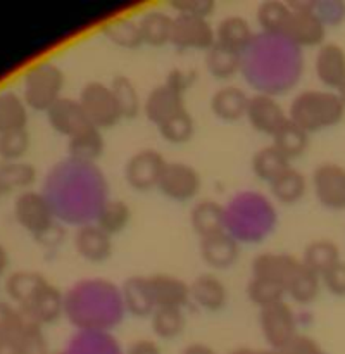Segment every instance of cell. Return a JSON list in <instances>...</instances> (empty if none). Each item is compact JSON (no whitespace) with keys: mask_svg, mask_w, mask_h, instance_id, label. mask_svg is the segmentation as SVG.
I'll list each match as a JSON object with an SVG mask.
<instances>
[{"mask_svg":"<svg viewBox=\"0 0 345 354\" xmlns=\"http://www.w3.org/2000/svg\"><path fill=\"white\" fill-rule=\"evenodd\" d=\"M43 194L55 216L66 223H93L107 203V182L95 165L62 161L48 171Z\"/></svg>","mask_w":345,"mask_h":354,"instance_id":"6da1fadb","label":"cell"},{"mask_svg":"<svg viewBox=\"0 0 345 354\" xmlns=\"http://www.w3.org/2000/svg\"><path fill=\"white\" fill-rule=\"evenodd\" d=\"M241 73L259 93L288 90L302 73L300 48L286 37L259 35L241 54Z\"/></svg>","mask_w":345,"mask_h":354,"instance_id":"7a4b0ae2","label":"cell"},{"mask_svg":"<svg viewBox=\"0 0 345 354\" xmlns=\"http://www.w3.org/2000/svg\"><path fill=\"white\" fill-rule=\"evenodd\" d=\"M124 311L121 289L107 280H81L64 294L66 318L81 330L106 332L121 324Z\"/></svg>","mask_w":345,"mask_h":354,"instance_id":"3957f363","label":"cell"},{"mask_svg":"<svg viewBox=\"0 0 345 354\" xmlns=\"http://www.w3.org/2000/svg\"><path fill=\"white\" fill-rule=\"evenodd\" d=\"M276 225V211L259 192H240L226 206V232L238 242H259Z\"/></svg>","mask_w":345,"mask_h":354,"instance_id":"277c9868","label":"cell"},{"mask_svg":"<svg viewBox=\"0 0 345 354\" xmlns=\"http://www.w3.org/2000/svg\"><path fill=\"white\" fill-rule=\"evenodd\" d=\"M286 111L288 120L309 135L335 127L345 116L344 102L331 90H304L293 97Z\"/></svg>","mask_w":345,"mask_h":354,"instance_id":"5b68a950","label":"cell"},{"mask_svg":"<svg viewBox=\"0 0 345 354\" xmlns=\"http://www.w3.org/2000/svg\"><path fill=\"white\" fill-rule=\"evenodd\" d=\"M66 76L57 64L41 61L30 66L23 76V99L33 111L47 113L62 97Z\"/></svg>","mask_w":345,"mask_h":354,"instance_id":"8992f818","label":"cell"},{"mask_svg":"<svg viewBox=\"0 0 345 354\" xmlns=\"http://www.w3.org/2000/svg\"><path fill=\"white\" fill-rule=\"evenodd\" d=\"M14 218L17 223L38 239L47 237L55 228V216L43 192L24 190L14 201Z\"/></svg>","mask_w":345,"mask_h":354,"instance_id":"52a82bcc","label":"cell"},{"mask_svg":"<svg viewBox=\"0 0 345 354\" xmlns=\"http://www.w3.org/2000/svg\"><path fill=\"white\" fill-rule=\"evenodd\" d=\"M78 100L88 123L99 130H109L123 120L110 85L100 82L86 83L79 92Z\"/></svg>","mask_w":345,"mask_h":354,"instance_id":"ba28073f","label":"cell"},{"mask_svg":"<svg viewBox=\"0 0 345 354\" xmlns=\"http://www.w3.org/2000/svg\"><path fill=\"white\" fill-rule=\"evenodd\" d=\"M292 14L283 37L299 48L321 47L326 37V26L314 12L313 2H292Z\"/></svg>","mask_w":345,"mask_h":354,"instance_id":"9c48e42d","label":"cell"},{"mask_svg":"<svg viewBox=\"0 0 345 354\" xmlns=\"http://www.w3.org/2000/svg\"><path fill=\"white\" fill-rule=\"evenodd\" d=\"M259 325L271 349H282L299 335V318L286 301L262 308L259 311Z\"/></svg>","mask_w":345,"mask_h":354,"instance_id":"30bf717a","label":"cell"},{"mask_svg":"<svg viewBox=\"0 0 345 354\" xmlns=\"http://www.w3.org/2000/svg\"><path fill=\"white\" fill-rule=\"evenodd\" d=\"M166 161L155 149H141L135 152L124 166V178L131 189L138 192L157 189L161 182L162 171H164Z\"/></svg>","mask_w":345,"mask_h":354,"instance_id":"8fae6325","label":"cell"},{"mask_svg":"<svg viewBox=\"0 0 345 354\" xmlns=\"http://www.w3.org/2000/svg\"><path fill=\"white\" fill-rule=\"evenodd\" d=\"M200 187H202V178L193 166L186 162H168L157 189L168 199L186 203L200 192Z\"/></svg>","mask_w":345,"mask_h":354,"instance_id":"7c38bea8","label":"cell"},{"mask_svg":"<svg viewBox=\"0 0 345 354\" xmlns=\"http://www.w3.org/2000/svg\"><path fill=\"white\" fill-rule=\"evenodd\" d=\"M313 190L321 206L331 211L345 209V168L323 162L313 173Z\"/></svg>","mask_w":345,"mask_h":354,"instance_id":"4fadbf2b","label":"cell"},{"mask_svg":"<svg viewBox=\"0 0 345 354\" xmlns=\"http://www.w3.org/2000/svg\"><path fill=\"white\" fill-rule=\"evenodd\" d=\"M171 44L178 48L209 50L216 45V28L206 17L175 16L172 17Z\"/></svg>","mask_w":345,"mask_h":354,"instance_id":"5bb4252c","label":"cell"},{"mask_svg":"<svg viewBox=\"0 0 345 354\" xmlns=\"http://www.w3.org/2000/svg\"><path fill=\"white\" fill-rule=\"evenodd\" d=\"M245 118L255 131L273 137L288 121V111L275 95L257 92L248 97Z\"/></svg>","mask_w":345,"mask_h":354,"instance_id":"9a60e30c","label":"cell"},{"mask_svg":"<svg viewBox=\"0 0 345 354\" xmlns=\"http://www.w3.org/2000/svg\"><path fill=\"white\" fill-rule=\"evenodd\" d=\"M75 249L83 259L90 263H103L112 254V237L97 223L78 227L75 234Z\"/></svg>","mask_w":345,"mask_h":354,"instance_id":"2e32d148","label":"cell"},{"mask_svg":"<svg viewBox=\"0 0 345 354\" xmlns=\"http://www.w3.org/2000/svg\"><path fill=\"white\" fill-rule=\"evenodd\" d=\"M314 71L317 80L326 88L338 90L345 82V50L337 44L324 41L317 48L314 59Z\"/></svg>","mask_w":345,"mask_h":354,"instance_id":"e0dca14e","label":"cell"},{"mask_svg":"<svg viewBox=\"0 0 345 354\" xmlns=\"http://www.w3.org/2000/svg\"><path fill=\"white\" fill-rule=\"evenodd\" d=\"M200 256L214 270H226L240 256V242L228 232L200 239Z\"/></svg>","mask_w":345,"mask_h":354,"instance_id":"ac0fdd59","label":"cell"},{"mask_svg":"<svg viewBox=\"0 0 345 354\" xmlns=\"http://www.w3.org/2000/svg\"><path fill=\"white\" fill-rule=\"evenodd\" d=\"M47 120L57 133L68 138L90 124L79 100L64 95L47 111Z\"/></svg>","mask_w":345,"mask_h":354,"instance_id":"d6986e66","label":"cell"},{"mask_svg":"<svg viewBox=\"0 0 345 354\" xmlns=\"http://www.w3.org/2000/svg\"><path fill=\"white\" fill-rule=\"evenodd\" d=\"M21 310L40 327L55 324L64 315V294L52 283H47L26 306H21Z\"/></svg>","mask_w":345,"mask_h":354,"instance_id":"ffe728a7","label":"cell"},{"mask_svg":"<svg viewBox=\"0 0 345 354\" xmlns=\"http://www.w3.org/2000/svg\"><path fill=\"white\" fill-rule=\"evenodd\" d=\"M185 107L183 93L162 83V85H157L155 88L150 90V93H148L144 102V113L148 121L159 127L162 121H166L169 116L185 109Z\"/></svg>","mask_w":345,"mask_h":354,"instance_id":"44dd1931","label":"cell"},{"mask_svg":"<svg viewBox=\"0 0 345 354\" xmlns=\"http://www.w3.org/2000/svg\"><path fill=\"white\" fill-rule=\"evenodd\" d=\"M152 294L157 308H185L190 301V286L179 277L169 273H155L148 277Z\"/></svg>","mask_w":345,"mask_h":354,"instance_id":"7402d4cb","label":"cell"},{"mask_svg":"<svg viewBox=\"0 0 345 354\" xmlns=\"http://www.w3.org/2000/svg\"><path fill=\"white\" fill-rule=\"evenodd\" d=\"M121 297H123L124 310L138 318L150 317L157 308L148 277L135 275L124 280V283L121 286Z\"/></svg>","mask_w":345,"mask_h":354,"instance_id":"603a6c76","label":"cell"},{"mask_svg":"<svg viewBox=\"0 0 345 354\" xmlns=\"http://www.w3.org/2000/svg\"><path fill=\"white\" fill-rule=\"evenodd\" d=\"M248 97L244 88L235 85H224L217 88L210 97V111L221 121H233L241 120L247 114Z\"/></svg>","mask_w":345,"mask_h":354,"instance_id":"cb8c5ba5","label":"cell"},{"mask_svg":"<svg viewBox=\"0 0 345 354\" xmlns=\"http://www.w3.org/2000/svg\"><path fill=\"white\" fill-rule=\"evenodd\" d=\"M190 223L200 239L226 232V207L216 201H200L190 211Z\"/></svg>","mask_w":345,"mask_h":354,"instance_id":"d4e9b609","label":"cell"},{"mask_svg":"<svg viewBox=\"0 0 345 354\" xmlns=\"http://www.w3.org/2000/svg\"><path fill=\"white\" fill-rule=\"evenodd\" d=\"M190 301L206 311H219L228 303V289L217 277L204 273L190 283Z\"/></svg>","mask_w":345,"mask_h":354,"instance_id":"484cf974","label":"cell"},{"mask_svg":"<svg viewBox=\"0 0 345 354\" xmlns=\"http://www.w3.org/2000/svg\"><path fill=\"white\" fill-rule=\"evenodd\" d=\"M106 149V140H103L102 130L92 127H85L68 138V151L69 159L85 165H95L97 159L103 154Z\"/></svg>","mask_w":345,"mask_h":354,"instance_id":"4316f807","label":"cell"},{"mask_svg":"<svg viewBox=\"0 0 345 354\" xmlns=\"http://www.w3.org/2000/svg\"><path fill=\"white\" fill-rule=\"evenodd\" d=\"M255 35L250 23L241 16H226L219 21L216 28V44L230 50L244 54L248 45L254 41Z\"/></svg>","mask_w":345,"mask_h":354,"instance_id":"83f0119b","label":"cell"},{"mask_svg":"<svg viewBox=\"0 0 345 354\" xmlns=\"http://www.w3.org/2000/svg\"><path fill=\"white\" fill-rule=\"evenodd\" d=\"M299 263L295 256L285 252H261L252 259V277L271 279L286 286V280Z\"/></svg>","mask_w":345,"mask_h":354,"instance_id":"f1b7e54d","label":"cell"},{"mask_svg":"<svg viewBox=\"0 0 345 354\" xmlns=\"http://www.w3.org/2000/svg\"><path fill=\"white\" fill-rule=\"evenodd\" d=\"M138 26H140L141 38L145 45L150 47H164L171 44L172 33V16L159 9L145 10L138 17Z\"/></svg>","mask_w":345,"mask_h":354,"instance_id":"f546056e","label":"cell"},{"mask_svg":"<svg viewBox=\"0 0 345 354\" xmlns=\"http://www.w3.org/2000/svg\"><path fill=\"white\" fill-rule=\"evenodd\" d=\"M47 280L41 273L31 272V270H19V272L10 273L6 280V292L12 303L17 306H26L45 286Z\"/></svg>","mask_w":345,"mask_h":354,"instance_id":"4dcf8cb0","label":"cell"},{"mask_svg":"<svg viewBox=\"0 0 345 354\" xmlns=\"http://www.w3.org/2000/svg\"><path fill=\"white\" fill-rule=\"evenodd\" d=\"M321 286H323L321 275H317L300 261L290 279L286 280V296L297 304H309L317 297Z\"/></svg>","mask_w":345,"mask_h":354,"instance_id":"1f68e13d","label":"cell"},{"mask_svg":"<svg viewBox=\"0 0 345 354\" xmlns=\"http://www.w3.org/2000/svg\"><path fill=\"white\" fill-rule=\"evenodd\" d=\"M269 192L278 203L292 206L304 199L307 192V178L302 171L290 166L269 183Z\"/></svg>","mask_w":345,"mask_h":354,"instance_id":"d6a6232c","label":"cell"},{"mask_svg":"<svg viewBox=\"0 0 345 354\" xmlns=\"http://www.w3.org/2000/svg\"><path fill=\"white\" fill-rule=\"evenodd\" d=\"M100 31L110 44L121 48H138L144 45L138 19H133V17H114L103 23Z\"/></svg>","mask_w":345,"mask_h":354,"instance_id":"836d02e7","label":"cell"},{"mask_svg":"<svg viewBox=\"0 0 345 354\" xmlns=\"http://www.w3.org/2000/svg\"><path fill=\"white\" fill-rule=\"evenodd\" d=\"M292 7L282 0H264L257 7V23L262 33L271 37H283L288 24Z\"/></svg>","mask_w":345,"mask_h":354,"instance_id":"e575fe53","label":"cell"},{"mask_svg":"<svg viewBox=\"0 0 345 354\" xmlns=\"http://www.w3.org/2000/svg\"><path fill=\"white\" fill-rule=\"evenodd\" d=\"M290 161L275 147L273 144L266 145V147L259 149L254 156H252L250 168L252 173L257 176L262 182L271 183L276 176L282 175L286 168H290Z\"/></svg>","mask_w":345,"mask_h":354,"instance_id":"d590c367","label":"cell"},{"mask_svg":"<svg viewBox=\"0 0 345 354\" xmlns=\"http://www.w3.org/2000/svg\"><path fill=\"white\" fill-rule=\"evenodd\" d=\"M28 109L23 97L6 90L0 92V135L7 131L24 130L28 123Z\"/></svg>","mask_w":345,"mask_h":354,"instance_id":"8d00e7d4","label":"cell"},{"mask_svg":"<svg viewBox=\"0 0 345 354\" xmlns=\"http://www.w3.org/2000/svg\"><path fill=\"white\" fill-rule=\"evenodd\" d=\"M300 261L317 275H323L328 268L340 261V249L330 239H316L306 245Z\"/></svg>","mask_w":345,"mask_h":354,"instance_id":"74e56055","label":"cell"},{"mask_svg":"<svg viewBox=\"0 0 345 354\" xmlns=\"http://www.w3.org/2000/svg\"><path fill=\"white\" fill-rule=\"evenodd\" d=\"M273 145L292 162L306 152L309 145V133L288 120L273 135Z\"/></svg>","mask_w":345,"mask_h":354,"instance_id":"f35d334b","label":"cell"},{"mask_svg":"<svg viewBox=\"0 0 345 354\" xmlns=\"http://www.w3.org/2000/svg\"><path fill=\"white\" fill-rule=\"evenodd\" d=\"M206 68L214 78L230 80L241 71V54L216 44L207 50Z\"/></svg>","mask_w":345,"mask_h":354,"instance_id":"ab89813d","label":"cell"},{"mask_svg":"<svg viewBox=\"0 0 345 354\" xmlns=\"http://www.w3.org/2000/svg\"><path fill=\"white\" fill-rule=\"evenodd\" d=\"M37 180V169L33 165L24 161H2L0 162V190L2 194L10 190H28Z\"/></svg>","mask_w":345,"mask_h":354,"instance_id":"60d3db41","label":"cell"},{"mask_svg":"<svg viewBox=\"0 0 345 354\" xmlns=\"http://www.w3.org/2000/svg\"><path fill=\"white\" fill-rule=\"evenodd\" d=\"M247 297L254 306L262 310V308H268L271 304L285 301L286 286L271 279L252 277L247 283Z\"/></svg>","mask_w":345,"mask_h":354,"instance_id":"b9f144b4","label":"cell"},{"mask_svg":"<svg viewBox=\"0 0 345 354\" xmlns=\"http://www.w3.org/2000/svg\"><path fill=\"white\" fill-rule=\"evenodd\" d=\"M130 220L131 209L128 203L121 199H109L103 204L102 209L99 211L93 223H97L106 234L114 237V235L121 234L130 225Z\"/></svg>","mask_w":345,"mask_h":354,"instance_id":"7bdbcfd3","label":"cell"},{"mask_svg":"<svg viewBox=\"0 0 345 354\" xmlns=\"http://www.w3.org/2000/svg\"><path fill=\"white\" fill-rule=\"evenodd\" d=\"M110 90H112L114 97H116L123 120L137 118L138 113L141 111V100L133 80L124 75L114 76L112 83H110Z\"/></svg>","mask_w":345,"mask_h":354,"instance_id":"ee69618b","label":"cell"},{"mask_svg":"<svg viewBox=\"0 0 345 354\" xmlns=\"http://www.w3.org/2000/svg\"><path fill=\"white\" fill-rule=\"evenodd\" d=\"M150 325L155 335L161 339H175L186 325L181 308H155L150 315Z\"/></svg>","mask_w":345,"mask_h":354,"instance_id":"f6af8a7d","label":"cell"},{"mask_svg":"<svg viewBox=\"0 0 345 354\" xmlns=\"http://www.w3.org/2000/svg\"><path fill=\"white\" fill-rule=\"evenodd\" d=\"M159 133L162 135L166 142L169 144H185L195 133V121H193L192 114L188 113V109H181L176 114L169 116L168 120L162 121L159 124Z\"/></svg>","mask_w":345,"mask_h":354,"instance_id":"bcb514c9","label":"cell"},{"mask_svg":"<svg viewBox=\"0 0 345 354\" xmlns=\"http://www.w3.org/2000/svg\"><path fill=\"white\" fill-rule=\"evenodd\" d=\"M30 144V133L26 128L2 133L0 135V159L2 161H23Z\"/></svg>","mask_w":345,"mask_h":354,"instance_id":"7dc6e473","label":"cell"},{"mask_svg":"<svg viewBox=\"0 0 345 354\" xmlns=\"http://www.w3.org/2000/svg\"><path fill=\"white\" fill-rule=\"evenodd\" d=\"M30 324L34 322L21 308H14L0 301V339L17 337L21 330Z\"/></svg>","mask_w":345,"mask_h":354,"instance_id":"c3c4849f","label":"cell"},{"mask_svg":"<svg viewBox=\"0 0 345 354\" xmlns=\"http://www.w3.org/2000/svg\"><path fill=\"white\" fill-rule=\"evenodd\" d=\"M17 339H19L23 354H48L47 341H45L40 325L30 324L21 330Z\"/></svg>","mask_w":345,"mask_h":354,"instance_id":"681fc988","label":"cell"},{"mask_svg":"<svg viewBox=\"0 0 345 354\" xmlns=\"http://www.w3.org/2000/svg\"><path fill=\"white\" fill-rule=\"evenodd\" d=\"M169 7L176 12V16H195V17H209L213 10L216 9V3L213 0H171Z\"/></svg>","mask_w":345,"mask_h":354,"instance_id":"f907efd6","label":"cell"},{"mask_svg":"<svg viewBox=\"0 0 345 354\" xmlns=\"http://www.w3.org/2000/svg\"><path fill=\"white\" fill-rule=\"evenodd\" d=\"M321 282L330 294L337 297H345V261L335 263L331 268L321 275Z\"/></svg>","mask_w":345,"mask_h":354,"instance_id":"816d5d0a","label":"cell"},{"mask_svg":"<svg viewBox=\"0 0 345 354\" xmlns=\"http://www.w3.org/2000/svg\"><path fill=\"white\" fill-rule=\"evenodd\" d=\"M279 354H323L319 344L307 335L299 334L282 349H276Z\"/></svg>","mask_w":345,"mask_h":354,"instance_id":"f5cc1de1","label":"cell"},{"mask_svg":"<svg viewBox=\"0 0 345 354\" xmlns=\"http://www.w3.org/2000/svg\"><path fill=\"white\" fill-rule=\"evenodd\" d=\"M197 78V73L193 71V69H171V73L168 75V78H166V85L172 86L175 90H178L179 93H183L185 95L186 90L190 88V86L193 85V82H195Z\"/></svg>","mask_w":345,"mask_h":354,"instance_id":"db71d44e","label":"cell"},{"mask_svg":"<svg viewBox=\"0 0 345 354\" xmlns=\"http://www.w3.org/2000/svg\"><path fill=\"white\" fill-rule=\"evenodd\" d=\"M314 12L319 16L324 26L331 23H338L344 17V6L338 2H313Z\"/></svg>","mask_w":345,"mask_h":354,"instance_id":"11a10c76","label":"cell"},{"mask_svg":"<svg viewBox=\"0 0 345 354\" xmlns=\"http://www.w3.org/2000/svg\"><path fill=\"white\" fill-rule=\"evenodd\" d=\"M126 354H161V348L157 346V342L150 341V339H138V341L131 342Z\"/></svg>","mask_w":345,"mask_h":354,"instance_id":"9f6ffc18","label":"cell"},{"mask_svg":"<svg viewBox=\"0 0 345 354\" xmlns=\"http://www.w3.org/2000/svg\"><path fill=\"white\" fill-rule=\"evenodd\" d=\"M0 354H23L19 339L17 337L0 339Z\"/></svg>","mask_w":345,"mask_h":354,"instance_id":"6f0895ef","label":"cell"},{"mask_svg":"<svg viewBox=\"0 0 345 354\" xmlns=\"http://www.w3.org/2000/svg\"><path fill=\"white\" fill-rule=\"evenodd\" d=\"M181 354H216L210 348L204 344H192L185 349Z\"/></svg>","mask_w":345,"mask_h":354,"instance_id":"680465c9","label":"cell"},{"mask_svg":"<svg viewBox=\"0 0 345 354\" xmlns=\"http://www.w3.org/2000/svg\"><path fill=\"white\" fill-rule=\"evenodd\" d=\"M7 265H9V254H7L6 248H3V245L0 244V275H2V273L6 272Z\"/></svg>","mask_w":345,"mask_h":354,"instance_id":"91938a15","label":"cell"},{"mask_svg":"<svg viewBox=\"0 0 345 354\" xmlns=\"http://www.w3.org/2000/svg\"><path fill=\"white\" fill-rule=\"evenodd\" d=\"M337 93H338V97H340V100L344 102V106H345V82H344V85H342L340 88L337 90Z\"/></svg>","mask_w":345,"mask_h":354,"instance_id":"94428289","label":"cell"},{"mask_svg":"<svg viewBox=\"0 0 345 354\" xmlns=\"http://www.w3.org/2000/svg\"><path fill=\"white\" fill-rule=\"evenodd\" d=\"M0 196H2V190H0Z\"/></svg>","mask_w":345,"mask_h":354,"instance_id":"6125c7cd","label":"cell"}]
</instances>
